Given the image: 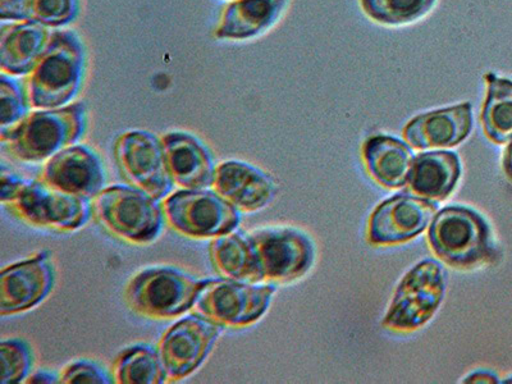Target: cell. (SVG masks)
Here are the masks:
<instances>
[{"mask_svg":"<svg viewBox=\"0 0 512 384\" xmlns=\"http://www.w3.org/2000/svg\"><path fill=\"white\" fill-rule=\"evenodd\" d=\"M86 72V52L72 31H54L27 80L31 107H66L79 95Z\"/></svg>","mask_w":512,"mask_h":384,"instance_id":"cell-1","label":"cell"},{"mask_svg":"<svg viewBox=\"0 0 512 384\" xmlns=\"http://www.w3.org/2000/svg\"><path fill=\"white\" fill-rule=\"evenodd\" d=\"M88 125L82 103L27 114L7 134L0 135L3 148L24 163H40L80 141Z\"/></svg>","mask_w":512,"mask_h":384,"instance_id":"cell-2","label":"cell"},{"mask_svg":"<svg viewBox=\"0 0 512 384\" xmlns=\"http://www.w3.org/2000/svg\"><path fill=\"white\" fill-rule=\"evenodd\" d=\"M428 242L443 263L460 271L482 267L496 256L486 219L465 207H447L434 216Z\"/></svg>","mask_w":512,"mask_h":384,"instance_id":"cell-3","label":"cell"},{"mask_svg":"<svg viewBox=\"0 0 512 384\" xmlns=\"http://www.w3.org/2000/svg\"><path fill=\"white\" fill-rule=\"evenodd\" d=\"M93 216L111 235L134 245L153 244L166 222L159 200L127 185L105 187L95 196Z\"/></svg>","mask_w":512,"mask_h":384,"instance_id":"cell-4","label":"cell"},{"mask_svg":"<svg viewBox=\"0 0 512 384\" xmlns=\"http://www.w3.org/2000/svg\"><path fill=\"white\" fill-rule=\"evenodd\" d=\"M204 282L173 267L146 268L127 283L126 304L146 318H177L194 308Z\"/></svg>","mask_w":512,"mask_h":384,"instance_id":"cell-5","label":"cell"},{"mask_svg":"<svg viewBox=\"0 0 512 384\" xmlns=\"http://www.w3.org/2000/svg\"><path fill=\"white\" fill-rule=\"evenodd\" d=\"M163 209L169 227L190 239H216L241 222L240 210L214 190L177 191L164 199Z\"/></svg>","mask_w":512,"mask_h":384,"instance_id":"cell-6","label":"cell"},{"mask_svg":"<svg viewBox=\"0 0 512 384\" xmlns=\"http://www.w3.org/2000/svg\"><path fill=\"white\" fill-rule=\"evenodd\" d=\"M276 287L208 278L201 286L195 312L223 327L242 328L258 322L271 305Z\"/></svg>","mask_w":512,"mask_h":384,"instance_id":"cell-7","label":"cell"},{"mask_svg":"<svg viewBox=\"0 0 512 384\" xmlns=\"http://www.w3.org/2000/svg\"><path fill=\"white\" fill-rule=\"evenodd\" d=\"M445 290L446 273L442 265L436 260H423L402 278L383 319V328L413 332L423 327L440 308Z\"/></svg>","mask_w":512,"mask_h":384,"instance_id":"cell-8","label":"cell"},{"mask_svg":"<svg viewBox=\"0 0 512 384\" xmlns=\"http://www.w3.org/2000/svg\"><path fill=\"white\" fill-rule=\"evenodd\" d=\"M6 207L31 226L58 232L80 230L93 214V204L89 199L58 190L40 178L27 180L17 198Z\"/></svg>","mask_w":512,"mask_h":384,"instance_id":"cell-9","label":"cell"},{"mask_svg":"<svg viewBox=\"0 0 512 384\" xmlns=\"http://www.w3.org/2000/svg\"><path fill=\"white\" fill-rule=\"evenodd\" d=\"M114 158L132 186L157 200L166 199L175 182L169 172L162 139L143 130L127 131L114 143Z\"/></svg>","mask_w":512,"mask_h":384,"instance_id":"cell-10","label":"cell"},{"mask_svg":"<svg viewBox=\"0 0 512 384\" xmlns=\"http://www.w3.org/2000/svg\"><path fill=\"white\" fill-rule=\"evenodd\" d=\"M223 328L198 313L173 324L158 344L168 381H182L195 373L212 352Z\"/></svg>","mask_w":512,"mask_h":384,"instance_id":"cell-11","label":"cell"},{"mask_svg":"<svg viewBox=\"0 0 512 384\" xmlns=\"http://www.w3.org/2000/svg\"><path fill=\"white\" fill-rule=\"evenodd\" d=\"M262 265L264 281L299 280L313 267V241L304 232L287 227L263 228L250 233Z\"/></svg>","mask_w":512,"mask_h":384,"instance_id":"cell-12","label":"cell"},{"mask_svg":"<svg viewBox=\"0 0 512 384\" xmlns=\"http://www.w3.org/2000/svg\"><path fill=\"white\" fill-rule=\"evenodd\" d=\"M56 283V269L48 251L8 265L0 273V315L25 313L43 303Z\"/></svg>","mask_w":512,"mask_h":384,"instance_id":"cell-13","label":"cell"},{"mask_svg":"<svg viewBox=\"0 0 512 384\" xmlns=\"http://www.w3.org/2000/svg\"><path fill=\"white\" fill-rule=\"evenodd\" d=\"M437 212L433 201L399 194L383 201L369 218L367 237L372 245H396L420 235Z\"/></svg>","mask_w":512,"mask_h":384,"instance_id":"cell-14","label":"cell"},{"mask_svg":"<svg viewBox=\"0 0 512 384\" xmlns=\"http://www.w3.org/2000/svg\"><path fill=\"white\" fill-rule=\"evenodd\" d=\"M40 180L68 194L94 199L105 189L102 159L85 145H72L48 159Z\"/></svg>","mask_w":512,"mask_h":384,"instance_id":"cell-15","label":"cell"},{"mask_svg":"<svg viewBox=\"0 0 512 384\" xmlns=\"http://www.w3.org/2000/svg\"><path fill=\"white\" fill-rule=\"evenodd\" d=\"M213 190L240 212L253 213L268 207L277 194L272 177L240 160L218 164Z\"/></svg>","mask_w":512,"mask_h":384,"instance_id":"cell-16","label":"cell"},{"mask_svg":"<svg viewBox=\"0 0 512 384\" xmlns=\"http://www.w3.org/2000/svg\"><path fill=\"white\" fill-rule=\"evenodd\" d=\"M173 182L185 190L213 186L216 163L208 146L189 132L172 131L162 137Z\"/></svg>","mask_w":512,"mask_h":384,"instance_id":"cell-17","label":"cell"},{"mask_svg":"<svg viewBox=\"0 0 512 384\" xmlns=\"http://www.w3.org/2000/svg\"><path fill=\"white\" fill-rule=\"evenodd\" d=\"M473 127L472 104L428 112L404 128L405 140L415 149H445L463 143Z\"/></svg>","mask_w":512,"mask_h":384,"instance_id":"cell-18","label":"cell"},{"mask_svg":"<svg viewBox=\"0 0 512 384\" xmlns=\"http://www.w3.org/2000/svg\"><path fill=\"white\" fill-rule=\"evenodd\" d=\"M47 26L34 20L3 22L0 30V66L9 76L27 75L49 43Z\"/></svg>","mask_w":512,"mask_h":384,"instance_id":"cell-19","label":"cell"},{"mask_svg":"<svg viewBox=\"0 0 512 384\" xmlns=\"http://www.w3.org/2000/svg\"><path fill=\"white\" fill-rule=\"evenodd\" d=\"M287 0H235L223 8L214 30L218 40H248L276 24Z\"/></svg>","mask_w":512,"mask_h":384,"instance_id":"cell-20","label":"cell"},{"mask_svg":"<svg viewBox=\"0 0 512 384\" xmlns=\"http://www.w3.org/2000/svg\"><path fill=\"white\" fill-rule=\"evenodd\" d=\"M460 175L461 164L456 153H422L413 159L406 185L419 198L442 201L455 190Z\"/></svg>","mask_w":512,"mask_h":384,"instance_id":"cell-21","label":"cell"},{"mask_svg":"<svg viewBox=\"0 0 512 384\" xmlns=\"http://www.w3.org/2000/svg\"><path fill=\"white\" fill-rule=\"evenodd\" d=\"M214 268L230 280L259 283L264 281L262 265L250 233L232 231L216 237L209 246Z\"/></svg>","mask_w":512,"mask_h":384,"instance_id":"cell-22","label":"cell"},{"mask_svg":"<svg viewBox=\"0 0 512 384\" xmlns=\"http://www.w3.org/2000/svg\"><path fill=\"white\" fill-rule=\"evenodd\" d=\"M363 158L370 176L379 185L399 189L408 184L413 153L395 137L374 135L363 146Z\"/></svg>","mask_w":512,"mask_h":384,"instance_id":"cell-23","label":"cell"},{"mask_svg":"<svg viewBox=\"0 0 512 384\" xmlns=\"http://www.w3.org/2000/svg\"><path fill=\"white\" fill-rule=\"evenodd\" d=\"M112 377L118 384H163L168 381L158 349L135 345L123 350L112 365Z\"/></svg>","mask_w":512,"mask_h":384,"instance_id":"cell-24","label":"cell"},{"mask_svg":"<svg viewBox=\"0 0 512 384\" xmlns=\"http://www.w3.org/2000/svg\"><path fill=\"white\" fill-rule=\"evenodd\" d=\"M488 93L482 122L489 140L505 144L512 139V81L489 73L486 76Z\"/></svg>","mask_w":512,"mask_h":384,"instance_id":"cell-25","label":"cell"},{"mask_svg":"<svg viewBox=\"0 0 512 384\" xmlns=\"http://www.w3.org/2000/svg\"><path fill=\"white\" fill-rule=\"evenodd\" d=\"M436 0H360L364 12L387 25L409 24L431 9Z\"/></svg>","mask_w":512,"mask_h":384,"instance_id":"cell-26","label":"cell"},{"mask_svg":"<svg viewBox=\"0 0 512 384\" xmlns=\"http://www.w3.org/2000/svg\"><path fill=\"white\" fill-rule=\"evenodd\" d=\"M20 81L0 76V135L7 134L29 114V96Z\"/></svg>","mask_w":512,"mask_h":384,"instance_id":"cell-27","label":"cell"},{"mask_svg":"<svg viewBox=\"0 0 512 384\" xmlns=\"http://www.w3.org/2000/svg\"><path fill=\"white\" fill-rule=\"evenodd\" d=\"M34 365V356L30 346L20 338H11L0 342V367L3 384L24 382Z\"/></svg>","mask_w":512,"mask_h":384,"instance_id":"cell-28","label":"cell"},{"mask_svg":"<svg viewBox=\"0 0 512 384\" xmlns=\"http://www.w3.org/2000/svg\"><path fill=\"white\" fill-rule=\"evenodd\" d=\"M80 13V0H32L31 20L47 27L71 24Z\"/></svg>","mask_w":512,"mask_h":384,"instance_id":"cell-29","label":"cell"},{"mask_svg":"<svg viewBox=\"0 0 512 384\" xmlns=\"http://www.w3.org/2000/svg\"><path fill=\"white\" fill-rule=\"evenodd\" d=\"M59 383L63 384H112L113 377H109L108 373L93 363V361L79 360L75 361L64 368Z\"/></svg>","mask_w":512,"mask_h":384,"instance_id":"cell-30","label":"cell"},{"mask_svg":"<svg viewBox=\"0 0 512 384\" xmlns=\"http://www.w3.org/2000/svg\"><path fill=\"white\" fill-rule=\"evenodd\" d=\"M32 0H0V20L26 21L31 20Z\"/></svg>","mask_w":512,"mask_h":384,"instance_id":"cell-31","label":"cell"},{"mask_svg":"<svg viewBox=\"0 0 512 384\" xmlns=\"http://www.w3.org/2000/svg\"><path fill=\"white\" fill-rule=\"evenodd\" d=\"M0 178H2V182H0V187H2V191H0V199H2L3 205H7L17 198V195L20 194V191L22 190V187L25 186L27 180L17 176L16 173H13L11 169H8L4 164L2 166V175H0Z\"/></svg>","mask_w":512,"mask_h":384,"instance_id":"cell-32","label":"cell"},{"mask_svg":"<svg viewBox=\"0 0 512 384\" xmlns=\"http://www.w3.org/2000/svg\"><path fill=\"white\" fill-rule=\"evenodd\" d=\"M464 383H498V378L488 370H478L466 377Z\"/></svg>","mask_w":512,"mask_h":384,"instance_id":"cell-33","label":"cell"},{"mask_svg":"<svg viewBox=\"0 0 512 384\" xmlns=\"http://www.w3.org/2000/svg\"><path fill=\"white\" fill-rule=\"evenodd\" d=\"M59 379L56 373L49 372V370H40V372H36L32 374V376L27 379L26 383H59Z\"/></svg>","mask_w":512,"mask_h":384,"instance_id":"cell-34","label":"cell"},{"mask_svg":"<svg viewBox=\"0 0 512 384\" xmlns=\"http://www.w3.org/2000/svg\"><path fill=\"white\" fill-rule=\"evenodd\" d=\"M504 172L507 178L512 182V139L509 146H507L504 155V162H502Z\"/></svg>","mask_w":512,"mask_h":384,"instance_id":"cell-35","label":"cell"},{"mask_svg":"<svg viewBox=\"0 0 512 384\" xmlns=\"http://www.w3.org/2000/svg\"><path fill=\"white\" fill-rule=\"evenodd\" d=\"M505 383H512V377L511 378H507Z\"/></svg>","mask_w":512,"mask_h":384,"instance_id":"cell-36","label":"cell"}]
</instances>
